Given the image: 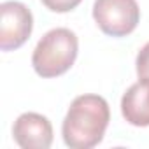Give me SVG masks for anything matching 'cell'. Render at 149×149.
Masks as SVG:
<instances>
[{"mask_svg": "<svg viewBox=\"0 0 149 149\" xmlns=\"http://www.w3.org/2000/svg\"><path fill=\"white\" fill-rule=\"evenodd\" d=\"M0 47L11 51L21 47L33 28V16L21 2H4L0 6Z\"/></svg>", "mask_w": 149, "mask_h": 149, "instance_id": "277c9868", "label": "cell"}, {"mask_svg": "<svg viewBox=\"0 0 149 149\" xmlns=\"http://www.w3.org/2000/svg\"><path fill=\"white\" fill-rule=\"evenodd\" d=\"M40 2L53 13H68L76 9L83 0H40Z\"/></svg>", "mask_w": 149, "mask_h": 149, "instance_id": "ba28073f", "label": "cell"}, {"mask_svg": "<svg viewBox=\"0 0 149 149\" xmlns=\"http://www.w3.org/2000/svg\"><path fill=\"white\" fill-rule=\"evenodd\" d=\"M93 18L105 35L125 37L137 28L140 9L135 0H95Z\"/></svg>", "mask_w": 149, "mask_h": 149, "instance_id": "3957f363", "label": "cell"}, {"mask_svg": "<svg viewBox=\"0 0 149 149\" xmlns=\"http://www.w3.org/2000/svg\"><path fill=\"white\" fill-rule=\"evenodd\" d=\"M137 76L140 81H149V42L137 54Z\"/></svg>", "mask_w": 149, "mask_h": 149, "instance_id": "52a82bcc", "label": "cell"}, {"mask_svg": "<svg viewBox=\"0 0 149 149\" xmlns=\"http://www.w3.org/2000/svg\"><path fill=\"white\" fill-rule=\"evenodd\" d=\"M13 137L23 149H47L53 144V126L46 116L25 112L14 121Z\"/></svg>", "mask_w": 149, "mask_h": 149, "instance_id": "5b68a950", "label": "cell"}, {"mask_svg": "<svg viewBox=\"0 0 149 149\" xmlns=\"http://www.w3.org/2000/svg\"><path fill=\"white\" fill-rule=\"evenodd\" d=\"M147 81L132 84L121 98L123 118L133 126H149V97Z\"/></svg>", "mask_w": 149, "mask_h": 149, "instance_id": "8992f818", "label": "cell"}, {"mask_svg": "<svg viewBox=\"0 0 149 149\" xmlns=\"http://www.w3.org/2000/svg\"><path fill=\"white\" fill-rule=\"evenodd\" d=\"M111 111L105 98L81 95L74 98L61 125V135L72 149H91L102 142L109 126Z\"/></svg>", "mask_w": 149, "mask_h": 149, "instance_id": "6da1fadb", "label": "cell"}, {"mask_svg": "<svg viewBox=\"0 0 149 149\" xmlns=\"http://www.w3.org/2000/svg\"><path fill=\"white\" fill-rule=\"evenodd\" d=\"M147 90H149V81H147ZM147 97H149V91H147Z\"/></svg>", "mask_w": 149, "mask_h": 149, "instance_id": "9c48e42d", "label": "cell"}, {"mask_svg": "<svg viewBox=\"0 0 149 149\" xmlns=\"http://www.w3.org/2000/svg\"><path fill=\"white\" fill-rule=\"evenodd\" d=\"M77 49L79 42L72 30L54 28L37 42L32 54V65L40 77H58L74 65Z\"/></svg>", "mask_w": 149, "mask_h": 149, "instance_id": "7a4b0ae2", "label": "cell"}]
</instances>
